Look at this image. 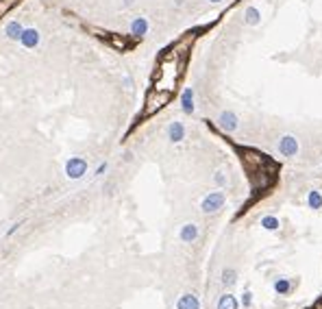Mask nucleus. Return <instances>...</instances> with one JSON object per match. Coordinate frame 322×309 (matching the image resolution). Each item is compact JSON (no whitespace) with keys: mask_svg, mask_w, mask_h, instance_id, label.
<instances>
[{"mask_svg":"<svg viewBox=\"0 0 322 309\" xmlns=\"http://www.w3.org/2000/svg\"><path fill=\"white\" fill-rule=\"evenodd\" d=\"M107 41H109V44L116 50H127L129 48V39L127 37H120V35H116V33L109 35V37H107Z\"/></svg>","mask_w":322,"mask_h":309,"instance_id":"2eb2a0df","label":"nucleus"},{"mask_svg":"<svg viewBox=\"0 0 322 309\" xmlns=\"http://www.w3.org/2000/svg\"><path fill=\"white\" fill-rule=\"evenodd\" d=\"M240 151L244 153L242 161L246 165L250 183L255 185V189L272 185L274 176H277V165L272 163V159H268L264 153L255 151V148H240Z\"/></svg>","mask_w":322,"mask_h":309,"instance_id":"f03ea898","label":"nucleus"},{"mask_svg":"<svg viewBox=\"0 0 322 309\" xmlns=\"http://www.w3.org/2000/svg\"><path fill=\"white\" fill-rule=\"evenodd\" d=\"M176 309H200V301L196 294H183L176 301Z\"/></svg>","mask_w":322,"mask_h":309,"instance_id":"6e6552de","label":"nucleus"},{"mask_svg":"<svg viewBox=\"0 0 322 309\" xmlns=\"http://www.w3.org/2000/svg\"><path fill=\"white\" fill-rule=\"evenodd\" d=\"M272 288H274V292H277L279 296H288L292 292V281L288 277H277L272 281Z\"/></svg>","mask_w":322,"mask_h":309,"instance_id":"1a4fd4ad","label":"nucleus"},{"mask_svg":"<svg viewBox=\"0 0 322 309\" xmlns=\"http://www.w3.org/2000/svg\"><path fill=\"white\" fill-rule=\"evenodd\" d=\"M216 309H240V301H237V296H233V294H222L218 299V303H216Z\"/></svg>","mask_w":322,"mask_h":309,"instance_id":"9d476101","label":"nucleus"},{"mask_svg":"<svg viewBox=\"0 0 322 309\" xmlns=\"http://www.w3.org/2000/svg\"><path fill=\"white\" fill-rule=\"evenodd\" d=\"M224 194L222 192H211V194H207L205 198H202V203H200V211L202 213H216L220 211L224 207Z\"/></svg>","mask_w":322,"mask_h":309,"instance_id":"7ed1b4c3","label":"nucleus"},{"mask_svg":"<svg viewBox=\"0 0 322 309\" xmlns=\"http://www.w3.org/2000/svg\"><path fill=\"white\" fill-rule=\"evenodd\" d=\"M183 111H185V114H192L194 111V92L192 90L183 92Z\"/></svg>","mask_w":322,"mask_h":309,"instance_id":"a211bd4d","label":"nucleus"},{"mask_svg":"<svg viewBox=\"0 0 322 309\" xmlns=\"http://www.w3.org/2000/svg\"><path fill=\"white\" fill-rule=\"evenodd\" d=\"M20 41L24 44V48H35V46L39 44V33L35 31V28H28V31L22 33Z\"/></svg>","mask_w":322,"mask_h":309,"instance_id":"9b49d317","label":"nucleus"},{"mask_svg":"<svg viewBox=\"0 0 322 309\" xmlns=\"http://www.w3.org/2000/svg\"><path fill=\"white\" fill-rule=\"evenodd\" d=\"M105 170H107V163H100V165H98V172H96V174H105Z\"/></svg>","mask_w":322,"mask_h":309,"instance_id":"b1692460","label":"nucleus"},{"mask_svg":"<svg viewBox=\"0 0 322 309\" xmlns=\"http://www.w3.org/2000/svg\"><path fill=\"white\" fill-rule=\"evenodd\" d=\"M279 153L285 154V157H294V154L298 153L296 138H292V135H283L281 142H279Z\"/></svg>","mask_w":322,"mask_h":309,"instance_id":"423d86ee","label":"nucleus"},{"mask_svg":"<svg viewBox=\"0 0 322 309\" xmlns=\"http://www.w3.org/2000/svg\"><path fill=\"white\" fill-rule=\"evenodd\" d=\"M218 124H220V129L226 131V133H233V131L240 127V122H237V116L233 114V111H222L218 118Z\"/></svg>","mask_w":322,"mask_h":309,"instance_id":"39448f33","label":"nucleus"},{"mask_svg":"<svg viewBox=\"0 0 322 309\" xmlns=\"http://www.w3.org/2000/svg\"><path fill=\"white\" fill-rule=\"evenodd\" d=\"M261 227H264L266 231H279L281 222H279V218H274V216H264L261 218Z\"/></svg>","mask_w":322,"mask_h":309,"instance_id":"f3484780","label":"nucleus"},{"mask_svg":"<svg viewBox=\"0 0 322 309\" xmlns=\"http://www.w3.org/2000/svg\"><path fill=\"white\" fill-rule=\"evenodd\" d=\"M20 0H0V17H2L7 11H11Z\"/></svg>","mask_w":322,"mask_h":309,"instance_id":"412c9836","label":"nucleus"},{"mask_svg":"<svg viewBox=\"0 0 322 309\" xmlns=\"http://www.w3.org/2000/svg\"><path fill=\"white\" fill-rule=\"evenodd\" d=\"M148 28V22L144 20V17H137V20H133V24H131V33L133 35H144Z\"/></svg>","mask_w":322,"mask_h":309,"instance_id":"6ab92c4d","label":"nucleus"},{"mask_svg":"<svg viewBox=\"0 0 322 309\" xmlns=\"http://www.w3.org/2000/svg\"><path fill=\"white\" fill-rule=\"evenodd\" d=\"M307 205L312 207V209H320L322 207V194L318 189H312V192L307 194Z\"/></svg>","mask_w":322,"mask_h":309,"instance_id":"dca6fc26","label":"nucleus"},{"mask_svg":"<svg viewBox=\"0 0 322 309\" xmlns=\"http://www.w3.org/2000/svg\"><path fill=\"white\" fill-rule=\"evenodd\" d=\"M242 305H244V307H250V305H253V292H248V290H246V292L242 294Z\"/></svg>","mask_w":322,"mask_h":309,"instance_id":"5701e85b","label":"nucleus"},{"mask_svg":"<svg viewBox=\"0 0 322 309\" xmlns=\"http://www.w3.org/2000/svg\"><path fill=\"white\" fill-rule=\"evenodd\" d=\"M85 172H87V161L85 159H81V157L68 159V163H65V174H68L70 179H81Z\"/></svg>","mask_w":322,"mask_h":309,"instance_id":"20e7f679","label":"nucleus"},{"mask_svg":"<svg viewBox=\"0 0 322 309\" xmlns=\"http://www.w3.org/2000/svg\"><path fill=\"white\" fill-rule=\"evenodd\" d=\"M192 44V37H185L181 41H176L174 46H170L163 55L159 57L157 70L153 74V87L146 94V111L144 114H155L157 109H161L163 105H168V100L172 98V94L176 90V83L183 74V65H185L187 48Z\"/></svg>","mask_w":322,"mask_h":309,"instance_id":"f257e3e1","label":"nucleus"},{"mask_svg":"<svg viewBox=\"0 0 322 309\" xmlns=\"http://www.w3.org/2000/svg\"><path fill=\"white\" fill-rule=\"evenodd\" d=\"M213 181H216V185L224 187V185H226V176H224V172H222V170H218L216 174H213Z\"/></svg>","mask_w":322,"mask_h":309,"instance_id":"4be33fe9","label":"nucleus"},{"mask_svg":"<svg viewBox=\"0 0 322 309\" xmlns=\"http://www.w3.org/2000/svg\"><path fill=\"white\" fill-rule=\"evenodd\" d=\"M4 33H7L9 39H20L22 33H24V28H22L20 22H9L7 28H4Z\"/></svg>","mask_w":322,"mask_h":309,"instance_id":"4468645a","label":"nucleus"},{"mask_svg":"<svg viewBox=\"0 0 322 309\" xmlns=\"http://www.w3.org/2000/svg\"><path fill=\"white\" fill-rule=\"evenodd\" d=\"M168 138H170V142H181L185 138V127H183L181 122H172L168 127Z\"/></svg>","mask_w":322,"mask_h":309,"instance_id":"f8f14e48","label":"nucleus"},{"mask_svg":"<svg viewBox=\"0 0 322 309\" xmlns=\"http://www.w3.org/2000/svg\"><path fill=\"white\" fill-rule=\"evenodd\" d=\"M259 20H261L259 11L255 9V7H248L246 9V22H248V24H259Z\"/></svg>","mask_w":322,"mask_h":309,"instance_id":"aec40b11","label":"nucleus"},{"mask_svg":"<svg viewBox=\"0 0 322 309\" xmlns=\"http://www.w3.org/2000/svg\"><path fill=\"white\" fill-rule=\"evenodd\" d=\"M178 237H181V242H187V244H192V242H196V237H198V227H196L194 222L183 224V229L178 231Z\"/></svg>","mask_w":322,"mask_h":309,"instance_id":"0eeeda50","label":"nucleus"},{"mask_svg":"<svg viewBox=\"0 0 322 309\" xmlns=\"http://www.w3.org/2000/svg\"><path fill=\"white\" fill-rule=\"evenodd\" d=\"M220 283H222L224 288H233V285L237 283V272L233 268H224L222 272H220Z\"/></svg>","mask_w":322,"mask_h":309,"instance_id":"ddd939ff","label":"nucleus"},{"mask_svg":"<svg viewBox=\"0 0 322 309\" xmlns=\"http://www.w3.org/2000/svg\"><path fill=\"white\" fill-rule=\"evenodd\" d=\"M211 2H220V0H211Z\"/></svg>","mask_w":322,"mask_h":309,"instance_id":"393cba45","label":"nucleus"}]
</instances>
